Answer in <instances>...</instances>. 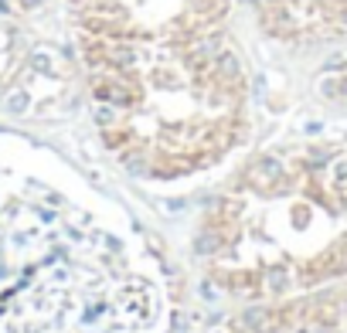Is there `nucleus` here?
Listing matches in <instances>:
<instances>
[{"label":"nucleus","instance_id":"f03ea898","mask_svg":"<svg viewBox=\"0 0 347 333\" xmlns=\"http://www.w3.org/2000/svg\"><path fill=\"white\" fill-rule=\"evenodd\" d=\"M194 248L204 279L238 303L347 279V133L259 150L211 201Z\"/></svg>","mask_w":347,"mask_h":333},{"label":"nucleus","instance_id":"7ed1b4c3","mask_svg":"<svg viewBox=\"0 0 347 333\" xmlns=\"http://www.w3.org/2000/svg\"><path fill=\"white\" fill-rule=\"evenodd\" d=\"M208 333H347V279L276 303H245Z\"/></svg>","mask_w":347,"mask_h":333},{"label":"nucleus","instance_id":"f257e3e1","mask_svg":"<svg viewBox=\"0 0 347 333\" xmlns=\"http://www.w3.org/2000/svg\"><path fill=\"white\" fill-rule=\"evenodd\" d=\"M99 129L147 180H180L249 136L245 31L313 48L347 31V0H68Z\"/></svg>","mask_w":347,"mask_h":333}]
</instances>
